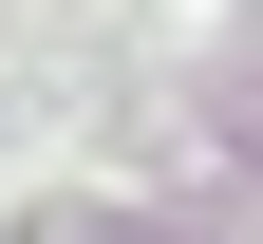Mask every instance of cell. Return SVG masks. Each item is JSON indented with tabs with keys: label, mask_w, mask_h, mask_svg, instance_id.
<instances>
[{
	"label": "cell",
	"mask_w": 263,
	"mask_h": 244,
	"mask_svg": "<svg viewBox=\"0 0 263 244\" xmlns=\"http://www.w3.org/2000/svg\"><path fill=\"white\" fill-rule=\"evenodd\" d=\"M0 244H151V226H113V207H38V226H0Z\"/></svg>",
	"instance_id": "cell-1"
}]
</instances>
